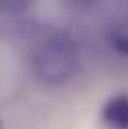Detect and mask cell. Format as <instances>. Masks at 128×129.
Returning a JSON list of instances; mask_svg holds the SVG:
<instances>
[{
  "label": "cell",
  "mask_w": 128,
  "mask_h": 129,
  "mask_svg": "<svg viewBox=\"0 0 128 129\" xmlns=\"http://www.w3.org/2000/svg\"><path fill=\"white\" fill-rule=\"evenodd\" d=\"M31 62L41 82L49 85L63 84L77 70L78 44L72 34L63 29L42 32L34 41Z\"/></svg>",
  "instance_id": "obj_1"
},
{
  "label": "cell",
  "mask_w": 128,
  "mask_h": 129,
  "mask_svg": "<svg viewBox=\"0 0 128 129\" xmlns=\"http://www.w3.org/2000/svg\"><path fill=\"white\" fill-rule=\"evenodd\" d=\"M101 121L107 129H128V95L111 98L102 108Z\"/></svg>",
  "instance_id": "obj_2"
},
{
  "label": "cell",
  "mask_w": 128,
  "mask_h": 129,
  "mask_svg": "<svg viewBox=\"0 0 128 129\" xmlns=\"http://www.w3.org/2000/svg\"><path fill=\"white\" fill-rule=\"evenodd\" d=\"M110 45L116 53L128 57V28H118L111 32L109 36Z\"/></svg>",
  "instance_id": "obj_3"
},
{
  "label": "cell",
  "mask_w": 128,
  "mask_h": 129,
  "mask_svg": "<svg viewBox=\"0 0 128 129\" xmlns=\"http://www.w3.org/2000/svg\"><path fill=\"white\" fill-rule=\"evenodd\" d=\"M34 0H0V11L8 15H19L32 7Z\"/></svg>",
  "instance_id": "obj_4"
},
{
  "label": "cell",
  "mask_w": 128,
  "mask_h": 129,
  "mask_svg": "<svg viewBox=\"0 0 128 129\" xmlns=\"http://www.w3.org/2000/svg\"><path fill=\"white\" fill-rule=\"evenodd\" d=\"M73 2H77V4H86V2H91L93 0H70Z\"/></svg>",
  "instance_id": "obj_5"
},
{
  "label": "cell",
  "mask_w": 128,
  "mask_h": 129,
  "mask_svg": "<svg viewBox=\"0 0 128 129\" xmlns=\"http://www.w3.org/2000/svg\"><path fill=\"white\" fill-rule=\"evenodd\" d=\"M0 129H5V126H4V122H2L1 118H0Z\"/></svg>",
  "instance_id": "obj_6"
}]
</instances>
